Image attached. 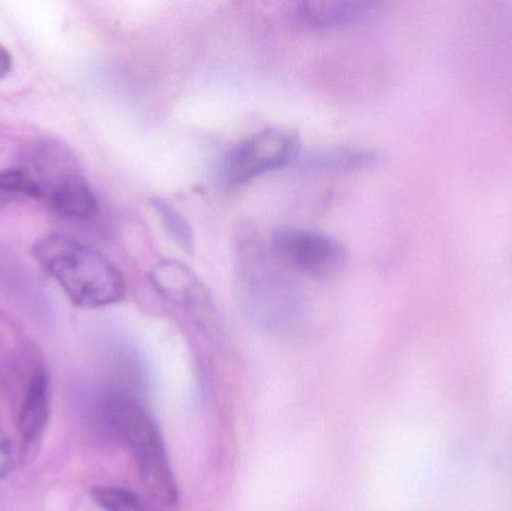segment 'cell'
<instances>
[{"instance_id":"obj_1","label":"cell","mask_w":512,"mask_h":511,"mask_svg":"<svg viewBox=\"0 0 512 511\" xmlns=\"http://www.w3.org/2000/svg\"><path fill=\"white\" fill-rule=\"evenodd\" d=\"M32 252L42 270L78 308H105L125 299L122 272L92 246L51 233L41 237Z\"/></svg>"},{"instance_id":"obj_7","label":"cell","mask_w":512,"mask_h":511,"mask_svg":"<svg viewBox=\"0 0 512 511\" xmlns=\"http://www.w3.org/2000/svg\"><path fill=\"white\" fill-rule=\"evenodd\" d=\"M376 9L378 3L369 0H310L295 6L294 18L306 29H336L360 23Z\"/></svg>"},{"instance_id":"obj_14","label":"cell","mask_w":512,"mask_h":511,"mask_svg":"<svg viewBox=\"0 0 512 511\" xmlns=\"http://www.w3.org/2000/svg\"><path fill=\"white\" fill-rule=\"evenodd\" d=\"M12 71V56L9 51L0 44V80L8 77L9 72Z\"/></svg>"},{"instance_id":"obj_10","label":"cell","mask_w":512,"mask_h":511,"mask_svg":"<svg viewBox=\"0 0 512 511\" xmlns=\"http://www.w3.org/2000/svg\"><path fill=\"white\" fill-rule=\"evenodd\" d=\"M92 500L104 511H147L138 495L119 486H98Z\"/></svg>"},{"instance_id":"obj_5","label":"cell","mask_w":512,"mask_h":511,"mask_svg":"<svg viewBox=\"0 0 512 511\" xmlns=\"http://www.w3.org/2000/svg\"><path fill=\"white\" fill-rule=\"evenodd\" d=\"M273 246L276 254L292 269L312 278L334 275L346 261L345 249L336 239L315 231H277Z\"/></svg>"},{"instance_id":"obj_2","label":"cell","mask_w":512,"mask_h":511,"mask_svg":"<svg viewBox=\"0 0 512 511\" xmlns=\"http://www.w3.org/2000/svg\"><path fill=\"white\" fill-rule=\"evenodd\" d=\"M102 431L125 444L147 494L162 506H176V480L158 426L146 408L126 392L110 390L98 407Z\"/></svg>"},{"instance_id":"obj_13","label":"cell","mask_w":512,"mask_h":511,"mask_svg":"<svg viewBox=\"0 0 512 511\" xmlns=\"http://www.w3.org/2000/svg\"><path fill=\"white\" fill-rule=\"evenodd\" d=\"M14 465V450L8 435L0 428V483L11 473Z\"/></svg>"},{"instance_id":"obj_9","label":"cell","mask_w":512,"mask_h":511,"mask_svg":"<svg viewBox=\"0 0 512 511\" xmlns=\"http://www.w3.org/2000/svg\"><path fill=\"white\" fill-rule=\"evenodd\" d=\"M376 155L367 150L343 149L328 150L310 158V164L316 168L327 170H355V168L369 167L376 162Z\"/></svg>"},{"instance_id":"obj_4","label":"cell","mask_w":512,"mask_h":511,"mask_svg":"<svg viewBox=\"0 0 512 511\" xmlns=\"http://www.w3.org/2000/svg\"><path fill=\"white\" fill-rule=\"evenodd\" d=\"M300 152V138L292 129L270 128L237 144L224 165V180L231 188L291 164Z\"/></svg>"},{"instance_id":"obj_3","label":"cell","mask_w":512,"mask_h":511,"mask_svg":"<svg viewBox=\"0 0 512 511\" xmlns=\"http://www.w3.org/2000/svg\"><path fill=\"white\" fill-rule=\"evenodd\" d=\"M18 167L29 177L35 200L44 201L60 218L72 222L95 218L98 198L66 144L48 138L26 144Z\"/></svg>"},{"instance_id":"obj_11","label":"cell","mask_w":512,"mask_h":511,"mask_svg":"<svg viewBox=\"0 0 512 511\" xmlns=\"http://www.w3.org/2000/svg\"><path fill=\"white\" fill-rule=\"evenodd\" d=\"M23 198H35L27 174L20 167L0 171V210Z\"/></svg>"},{"instance_id":"obj_6","label":"cell","mask_w":512,"mask_h":511,"mask_svg":"<svg viewBox=\"0 0 512 511\" xmlns=\"http://www.w3.org/2000/svg\"><path fill=\"white\" fill-rule=\"evenodd\" d=\"M51 413V381L42 363H33L18 411L17 431L21 456L33 458L41 447Z\"/></svg>"},{"instance_id":"obj_12","label":"cell","mask_w":512,"mask_h":511,"mask_svg":"<svg viewBox=\"0 0 512 511\" xmlns=\"http://www.w3.org/2000/svg\"><path fill=\"white\" fill-rule=\"evenodd\" d=\"M153 207L158 212L159 218L164 222L170 236L186 251L194 249V234L186 219L179 210L174 209L170 203L164 200H153Z\"/></svg>"},{"instance_id":"obj_8","label":"cell","mask_w":512,"mask_h":511,"mask_svg":"<svg viewBox=\"0 0 512 511\" xmlns=\"http://www.w3.org/2000/svg\"><path fill=\"white\" fill-rule=\"evenodd\" d=\"M152 282L165 296L176 302L198 303L203 296L197 276L180 263H159L152 272Z\"/></svg>"}]
</instances>
